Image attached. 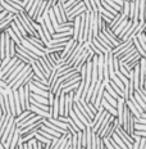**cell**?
<instances>
[{
  "mask_svg": "<svg viewBox=\"0 0 146 149\" xmlns=\"http://www.w3.org/2000/svg\"><path fill=\"white\" fill-rule=\"evenodd\" d=\"M0 7H1L3 9H5L7 12H9V13H13V14H18V10H15V9L12 7L10 4H8L5 0H3L1 1V4H0Z\"/></svg>",
  "mask_w": 146,
  "mask_h": 149,
  "instance_id": "obj_18",
  "label": "cell"
},
{
  "mask_svg": "<svg viewBox=\"0 0 146 149\" xmlns=\"http://www.w3.org/2000/svg\"><path fill=\"white\" fill-rule=\"evenodd\" d=\"M129 1H131V0H129Z\"/></svg>",
  "mask_w": 146,
  "mask_h": 149,
  "instance_id": "obj_36",
  "label": "cell"
},
{
  "mask_svg": "<svg viewBox=\"0 0 146 149\" xmlns=\"http://www.w3.org/2000/svg\"><path fill=\"white\" fill-rule=\"evenodd\" d=\"M3 148H4V145H3V143L0 141V149H3Z\"/></svg>",
  "mask_w": 146,
  "mask_h": 149,
  "instance_id": "obj_33",
  "label": "cell"
},
{
  "mask_svg": "<svg viewBox=\"0 0 146 149\" xmlns=\"http://www.w3.org/2000/svg\"><path fill=\"white\" fill-rule=\"evenodd\" d=\"M68 116H69L71 117V118H72L73 120V122L74 123H76V126L77 127H78V129L80 130H85L86 129V126L85 125H83V123L82 122H81V120L78 118V117H77L76 116V113H74V112H73V109H71L69 112H68Z\"/></svg>",
  "mask_w": 146,
  "mask_h": 149,
  "instance_id": "obj_9",
  "label": "cell"
},
{
  "mask_svg": "<svg viewBox=\"0 0 146 149\" xmlns=\"http://www.w3.org/2000/svg\"><path fill=\"white\" fill-rule=\"evenodd\" d=\"M133 130H146L145 123H136L133 122Z\"/></svg>",
  "mask_w": 146,
  "mask_h": 149,
  "instance_id": "obj_29",
  "label": "cell"
},
{
  "mask_svg": "<svg viewBox=\"0 0 146 149\" xmlns=\"http://www.w3.org/2000/svg\"><path fill=\"white\" fill-rule=\"evenodd\" d=\"M133 122H136V123H145V125H146V118H145V117H133Z\"/></svg>",
  "mask_w": 146,
  "mask_h": 149,
  "instance_id": "obj_30",
  "label": "cell"
},
{
  "mask_svg": "<svg viewBox=\"0 0 146 149\" xmlns=\"http://www.w3.org/2000/svg\"><path fill=\"white\" fill-rule=\"evenodd\" d=\"M27 109H30L31 112H33V113H35V114H39V116L44 117V118H49V117H51L50 112H48V111H44V109H41V108L36 107V105H33V104H30V107L27 108Z\"/></svg>",
  "mask_w": 146,
  "mask_h": 149,
  "instance_id": "obj_4",
  "label": "cell"
},
{
  "mask_svg": "<svg viewBox=\"0 0 146 149\" xmlns=\"http://www.w3.org/2000/svg\"><path fill=\"white\" fill-rule=\"evenodd\" d=\"M4 31H5V32L8 33V35H9V37H10V39L13 40V41L15 42V44H19V42H21V41H19V37H18L17 35H15V33L13 32V30H12V29H10V27H9V26H8V27H7V29H5Z\"/></svg>",
  "mask_w": 146,
  "mask_h": 149,
  "instance_id": "obj_20",
  "label": "cell"
},
{
  "mask_svg": "<svg viewBox=\"0 0 146 149\" xmlns=\"http://www.w3.org/2000/svg\"><path fill=\"white\" fill-rule=\"evenodd\" d=\"M0 111L3 112V114H7V108H5V98L3 94H0Z\"/></svg>",
  "mask_w": 146,
  "mask_h": 149,
  "instance_id": "obj_25",
  "label": "cell"
},
{
  "mask_svg": "<svg viewBox=\"0 0 146 149\" xmlns=\"http://www.w3.org/2000/svg\"><path fill=\"white\" fill-rule=\"evenodd\" d=\"M135 37L137 39V41L140 42L141 48L146 52V36H145V32H144V31H141V32H137L135 35Z\"/></svg>",
  "mask_w": 146,
  "mask_h": 149,
  "instance_id": "obj_11",
  "label": "cell"
},
{
  "mask_svg": "<svg viewBox=\"0 0 146 149\" xmlns=\"http://www.w3.org/2000/svg\"><path fill=\"white\" fill-rule=\"evenodd\" d=\"M99 149H104V143H102V139H100V141H99Z\"/></svg>",
  "mask_w": 146,
  "mask_h": 149,
  "instance_id": "obj_32",
  "label": "cell"
},
{
  "mask_svg": "<svg viewBox=\"0 0 146 149\" xmlns=\"http://www.w3.org/2000/svg\"><path fill=\"white\" fill-rule=\"evenodd\" d=\"M72 109H73L74 113H76V116L81 120V122H82L83 125H85V126H91V125H90V121H89L87 118H86L85 114H83L82 112H81V111L78 109V107L76 105V103H74V102H73V105H72Z\"/></svg>",
  "mask_w": 146,
  "mask_h": 149,
  "instance_id": "obj_5",
  "label": "cell"
},
{
  "mask_svg": "<svg viewBox=\"0 0 146 149\" xmlns=\"http://www.w3.org/2000/svg\"><path fill=\"white\" fill-rule=\"evenodd\" d=\"M108 82H109V85L111 86V88H113L114 89V91H116L117 93V94L118 95H119V97H122L123 98V91H122V90H120V88H119V86H118V85H116V84H114L113 81H111V80L109 79V80H108Z\"/></svg>",
  "mask_w": 146,
  "mask_h": 149,
  "instance_id": "obj_24",
  "label": "cell"
},
{
  "mask_svg": "<svg viewBox=\"0 0 146 149\" xmlns=\"http://www.w3.org/2000/svg\"><path fill=\"white\" fill-rule=\"evenodd\" d=\"M132 97L135 98V100H136V102H137V103H138V105H140V107H141V108H142V109H144V111H146V102H145V100H144V99H142L141 97H140V95H138V93L136 91V90H135V91H133Z\"/></svg>",
  "mask_w": 146,
  "mask_h": 149,
  "instance_id": "obj_16",
  "label": "cell"
},
{
  "mask_svg": "<svg viewBox=\"0 0 146 149\" xmlns=\"http://www.w3.org/2000/svg\"><path fill=\"white\" fill-rule=\"evenodd\" d=\"M19 41H21V44H22V45L24 46V48H27V49H28V50H31V52L33 53V54L39 55V57H42V55L45 54V53L42 52V50H40V49H37L35 45H32V44H31V42H30L28 40H27L24 36L21 37V39H19Z\"/></svg>",
  "mask_w": 146,
  "mask_h": 149,
  "instance_id": "obj_1",
  "label": "cell"
},
{
  "mask_svg": "<svg viewBox=\"0 0 146 149\" xmlns=\"http://www.w3.org/2000/svg\"><path fill=\"white\" fill-rule=\"evenodd\" d=\"M9 55L10 57H14L15 55V42L10 39V45H9Z\"/></svg>",
  "mask_w": 146,
  "mask_h": 149,
  "instance_id": "obj_27",
  "label": "cell"
},
{
  "mask_svg": "<svg viewBox=\"0 0 146 149\" xmlns=\"http://www.w3.org/2000/svg\"><path fill=\"white\" fill-rule=\"evenodd\" d=\"M24 37H26V39L28 40V41H30L32 45H35L37 49H40V50H42V52H44V46H45V45L42 44V42H41V40H40L39 37H36V36H31V35H26Z\"/></svg>",
  "mask_w": 146,
  "mask_h": 149,
  "instance_id": "obj_7",
  "label": "cell"
},
{
  "mask_svg": "<svg viewBox=\"0 0 146 149\" xmlns=\"http://www.w3.org/2000/svg\"><path fill=\"white\" fill-rule=\"evenodd\" d=\"M110 136H111V139H113V140L116 141V144L118 145V147H119V149H127L126 144H124V141H123L122 139L119 138V135H118L116 131H114V132H113V134H111Z\"/></svg>",
  "mask_w": 146,
  "mask_h": 149,
  "instance_id": "obj_13",
  "label": "cell"
},
{
  "mask_svg": "<svg viewBox=\"0 0 146 149\" xmlns=\"http://www.w3.org/2000/svg\"><path fill=\"white\" fill-rule=\"evenodd\" d=\"M132 44H133V46L136 48V50H137L138 54L141 55V57H145V58H146V52L141 48V45H140V42L137 41V39H136L135 36H132Z\"/></svg>",
  "mask_w": 146,
  "mask_h": 149,
  "instance_id": "obj_14",
  "label": "cell"
},
{
  "mask_svg": "<svg viewBox=\"0 0 146 149\" xmlns=\"http://www.w3.org/2000/svg\"><path fill=\"white\" fill-rule=\"evenodd\" d=\"M138 149H146V136H141L140 138Z\"/></svg>",
  "mask_w": 146,
  "mask_h": 149,
  "instance_id": "obj_28",
  "label": "cell"
},
{
  "mask_svg": "<svg viewBox=\"0 0 146 149\" xmlns=\"http://www.w3.org/2000/svg\"><path fill=\"white\" fill-rule=\"evenodd\" d=\"M17 59H18V58L15 57V55H14V57H12V58H10V61H9L8 63L5 64V66L3 67L1 70H0V73H1V77H3V74H4L5 72H7V71H9V70H10L12 67L14 66V63H15V61H17Z\"/></svg>",
  "mask_w": 146,
  "mask_h": 149,
  "instance_id": "obj_12",
  "label": "cell"
},
{
  "mask_svg": "<svg viewBox=\"0 0 146 149\" xmlns=\"http://www.w3.org/2000/svg\"><path fill=\"white\" fill-rule=\"evenodd\" d=\"M138 0H131L129 1V12L128 18L129 19H138Z\"/></svg>",
  "mask_w": 146,
  "mask_h": 149,
  "instance_id": "obj_2",
  "label": "cell"
},
{
  "mask_svg": "<svg viewBox=\"0 0 146 149\" xmlns=\"http://www.w3.org/2000/svg\"><path fill=\"white\" fill-rule=\"evenodd\" d=\"M145 0H138V21H145Z\"/></svg>",
  "mask_w": 146,
  "mask_h": 149,
  "instance_id": "obj_10",
  "label": "cell"
},
{
  "mask_svg": "<svg viewBox=\"0 0 146 149\" xmlns=\"http://www.w3.org/2000/svg\"><path fill=\"white\" fill-rule=\"evenodd\" d=\"M23 94H24V105H26V109H27L30 107V89L27 84L23 86Z\"/></svg>",
  "mask_w": 146,
  "mask_h": 149,
  "instance_id": "obj_17",
  "label": "cell"
},
{
  "mask_svg": "<svg viewBox=\"0 0 146 149\" xmlns=\"http://www.w3.org/2000/svg\"><path fill=\"white\" fill-rule=\"evenodd\" d=\"M26 143H27V149H37V140L35 136L28 139Z\"/></svg>",
  "mask_w": 146,
  "mask_h": 149,
  "instance_id": "obj_22",
  "label": "cell"
},
{
  "mask_svg": "<svg viewBox=\"0 0 146 149\" xmlns=\"http://www.w3.org/2000/svg\"><path fill=\"white\" fill-rule=\"evenodd\" d=\"M57 5H58V9H59V13H60L62 21H63V22H66V21H67V14H66V9H64L63 1H62V0H57Z\"/></svg>",
  "mask_w": 146,
  "mask_h": 149,
  "instance_id": "obj_15",
  "label": "cell"
},
{
  "mask_svg": "<svg viewBox=\"0 0 146 149\" xmlns=\"http://www.w3.org/2000/svg\"><path fill=\"white\" fill-rule=\"evenodd\" d=\"M129 46H132V37L131 39H128V40H126V41L119 42V44H118L117 46H114L110 52H111V54H118L119 52H122V50H124V49L129 48Z\"/></svg>",
  "mask_w": 146,
  "mask_h": 149,
  "instance_id": "obj_3",
  "label": "cell"
},
{
  "mask_svg": "<svg viewBox=\"0 0 146 149\" xmlns=\"http://www.w3.org/2000/svg\"><path fill=\"white\" fill-rule=\"evenodd\" d=\"M91 42H92V44H94L95 46H96V48H98L99 49V50H100L101 53H102V54H104V53H107L108 50H107V49H105V46L104 45H102L101 44V42L100 41H99V40L98 39H96V37H94V36H92V39H91Z\"/></svg>",
  "mask_w": 146,
  "mask_h": 149,
  "instance_id": "obj_21",
  "label": "cell"
},
{
  "mask_svg": "<svg viewBox=\"0 0 146 149\" xmlns=\"http://www.w3.org/2000/svg\"><path fill=\"white\" fill-rule=\"evenodd\" d=\"M14 15L15 14H13V13H8L3 19H0V31H4L5 29H7V27L9 26V22L14 18Z\"/></svg>",
  "mask_w": 146,
  "mask_h": 149,
  "instance_id": "obj_8",
  "label": "cell"
},
{
  "mask_svg": "<svg viewBox=\"0 0 146 149\" xmlns=\"http://www.w3.org/2000/svg\"><path fill=\"white\" fill-rule=\"evenodd\" d=\"M18 138H19V131L18 129H15L13 136H12V140H10V144H9V149H14L15 145H17V141H18Z\"/></svg>",
  "mask_w": 146,
  "mask_h": 149,
  "instance_id": "obj_19",
  "label": "cell"
},
{
  "mask_svg": "<svg viewBox=\"0 0 146 149\" xmlns=\"http://www.w3.org/2000/svg\"><path fill=\"white\" fill-rule=\"evenodd\" d=\"M1 116H3V112H1V111H0V118H1Z\"/></svg>",
  "mask_w": 146,
  "mask_h": 149,
  "instance_id": "obj_34",
  "label": "cell"
},
{
  "mask_svg": "<svg viewBox=\"0 0 146 149\" xmlns=\"http://www.w3.org/2000/svg\"><path fill=\"white\" fill-rule=\"evenodd\" d=\"M9 27H10V29L12 30H13V32L15 33V35H17L18 37H19V39H21V37H22L23 35H22V33H21V31H19V29H18V27L17 26H15V23H14V21L13 19H12L10 21V22H9Z\"/></svg>",
  "mask_w": 146,
  "mask_h": 149,
  "instance_id": "obj_23",
  "label": "cell"
},
{
  "mask_svg": "<svg viewBox=\"0 0 146 149\" xmlns=\"http://www.w3.org/2000/svg\"><path fill=\"white\" fill-rule=\"evenodd\" d=\"M1 10H3V8H1V7H0V12H1Z\"/></svg>",
  "mask_w": 146,
  "mask_h": 149,
  "instance_id": "obj_35",
  "label": "cell"
},
{
  "mask_svg": "<svg viewBox=\"0 0 146 149\" xmlns=\"http://www.w3.org/2000/svg\"><path fill=\"white\" fill-rule=\"evenodd\" d=\"M7 100H8V105H9V113L13 117H15V105H14V98H13V90L7 94Z\"/></svg>",
  "mask_w": 146,
  "mask_h": 149,
  "instance_id": "obj_6",
  "label": "cell"
},
{
  "mask_svg": "<svg viewBox=\"0 0 146 149\" xmlns=\"http://www.w3.org/2000/svg\"><path fill=\"white\" fill-rule=\"evenodd\" d=\"M82 148V130L77 131V147L76 149H81Z\"/></svg>",
  "mask_w": 146,
  "mask_h": 149,
  "instance_id": "obj_26",
  "label": "cell"
},
{
  "mask_svg": "<svg viewBox=\"0 0 146 149\" xmlns=\"http://www.w3.org/2000/svg\"><path fill=\"white\" fill-rule=\"evenodd\" d=\"M8 13H9V12H7V10H5V9H3V10L0 12V19H3V18H4L5 15L8 14Z\"/></svg>",
  "mask_w": 146,
  "mask_h": 149,
  "instance_id": "obj_31",
  "label": "cell"
}]
</instances>
